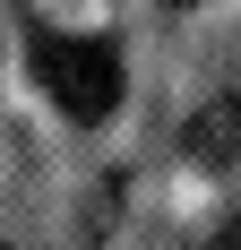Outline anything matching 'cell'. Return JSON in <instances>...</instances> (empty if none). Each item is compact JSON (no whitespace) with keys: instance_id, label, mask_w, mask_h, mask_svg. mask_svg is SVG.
Wrapping results in <instances>:
<instances>
[{"instance_id":"3957f363","label":"cell","mask_w":241,"mask_h":250,"mask_svg":"<svg viewBox=\"0 0 241 250\" xmlns=\"http://www.w3.org/2000/svg\"><path fill=\"white\" fill-rule=\"evenodd\" d=\"M172 9H198V0H172Z\"/></svg>"},{"instance_id":"7a4b0ae2","label":"cell","mask_w":241,"mask_h":250,"mask_svg":"<svg viewBox=\"0 0 241 250\" xmlns=\"http://www.w3.org/2000/svg\"><path fill=\"white\" fill-rule=\"evenodd\" d=\"M181 147H190L198 173H241V104L233 95H224V104H198L190 129H181Z\"/></svg>"},{"instance_id":"6da1fadb","label":"cell","mask_w":241,"mask_h":250,"mask_svg":"<svg viewBox=\"0 0 241 250\" xmlns=\"http://www.w3.org/2000/svg\"><path fill=\"white\" fill-rule=\"evenodd\" d=\"M26 69L69 121H112V104H120V43L112 35H52L43 26L26 43Z\"/></svg>"},{"instance_id":"277c9868","label":"cell","mask_w":241,"mask_h":250,"mask_svg":"<svg viewBox=\"0 0 241 250\" xmlns=\"http://www.w3.org/2000/svg\"><path fill=\"white\" fill-rule=\"evenodd\" d=\"M0 250H9V242H0Z\"/></svg>"}]
</instances>
